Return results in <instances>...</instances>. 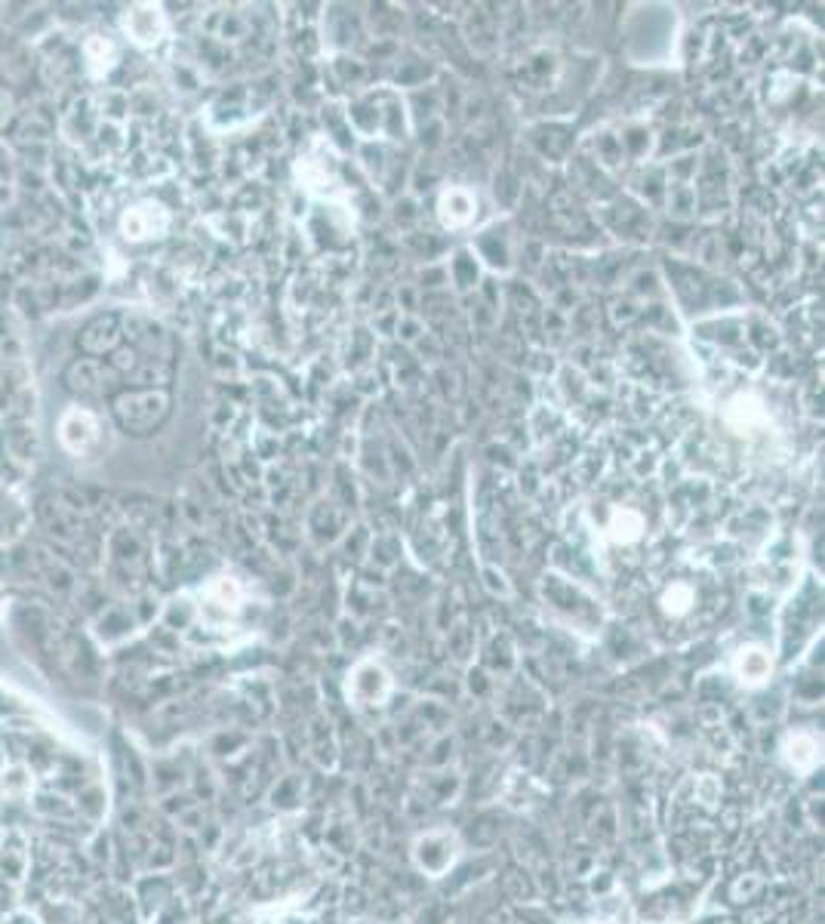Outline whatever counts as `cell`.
I'll return each instance as SVG.
<instances>
[{
  "mask_svg": "<svg viewBox=\"0 0 825 924\" xmlns=\"http://www.w3.org/2000/svg\"><path fill=\"white\" fill-rule=\"evenodd\" d=\"M166 395L164 391H127L115 398V419L120 422V429L133 434H145L149 429H154L161 419L166 417Z\"/></svg>",
  "mask_w": 825,
  "mask_h": 924,
  "instance_id": "1",
  "label": "cell"
},
{
  "mask_svg": "<svg viewBox=\"0 0 825 924\" xmlns=\"http://www.w3.org/2000/svg\"><path fill=\"white\" fill-rule=\"evenodd\" d=\"M118 379V373L96 358L72 361V364L65 367V373H62L65 388H68L75 398H84V401H99V398H106L108 388L115 386Z\"/></svg>",
  "mask_w": 825,
  "mask_h": 924,
  "instance_id": "2",
  "label": "cell"
},
{
  "mask_svg": "<svg viewBox=\"0 0 825 924\" xmlns=\"http://www.w3.org/2000/svg\"><path fill=\"white\" fill-rule=\"evenodd\" d=\"M416 863L425 872H432V879H437L441 872H447L456 860V838L447 832H428L416 841Z\"/></svg>",
  "mask_w": 825,
  "mask_h": 924,
  "instance_id": "3",
  "label": "cell"
},
{
  "mask_svg": "<svg viewBox=\"0 0 825 924\" xmlns=\"http://www.w3.org/2000/svg\"><path fill=\"white\" fill-rule=\"evenodd\" d=\"M647 530V518L641 508L634 506H616L610 512V518L604 524V539L607 542H616V546H634L638 539L644 537Z\"/></svg>",
  "mask_w": 825,
  "mask_h": 924,
  "instance_id": "4",
  "label": "cell"
},
{
  "mask_svg": "<svg viewBox=\"0 0 825 924\" xmlns=\"http://www.w3.org/2000/svg\"><path fill=\"white\" fill-rule=\"evenodd\" d=\"M120 336V314H99L93 318L90 324L84 327V333L77 336V345L87 355H102V352H115V343Z\"/></svg>",
  "mask_w": 825,
  "mask_h": 924,
  "instance_id": "5",
  "label": "cell"
},
{
  "mask_svg": "<svg viewBox=\"0 0 825 924\" xmlns=\"http://www.w3.org/2000/svg\"><path fill=\"white\" fill-rule=\"evenodd\" d=\"M475 213H478V201L466 189H451L441 197V219L453 228H463V225L471 223Z\"/></svg>",
  "mask_w": 825,
  "mask_h": 924,
  "instance_id": "6",
  "label": "cell"
},
{
  "mask_svg": "<svg viewBox=\"0 0 825 924\" xmlns=\"http://www.w3.org/2000/svg\"><path fill=\"white\" fill-rule=\"evenodd\" d=\"M736 675L742 685H761L770 675V656L761 647H742L736 656Z\"/></svg>",
  "mask_w": 825,
  "mask_h": 924,
  "instance_id": "7",
  "label": "cell"
},
{
  "mask_svg": "<svg viewBox=\"0 0 825 924\" xmlns=\"http://www.w3.org/2000/svg\"><path fill=\"white\" fill-rule=\"evenodd\" d=\"M142 10V25H135V22H127V31L133 34V41H139V44H158L161 41V34H164V15H161V10H154V7H139Z\"/></svg>",
  "mask_w": 825,
  "mask_h": 924,
  "instance_id": "8",
  "label": "cell"
}]
</instances>
